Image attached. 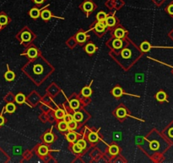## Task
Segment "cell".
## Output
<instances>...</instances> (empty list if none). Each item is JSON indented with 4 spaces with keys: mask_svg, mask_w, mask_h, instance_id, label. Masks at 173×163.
Here are the masks:
<instances>
[{
    "mask_svg": "<svg viewBox=\"0 0 173 163\" xmlns=\"http://www.w3.org/2000/svg\"><path fill=\"white\" fill-rule=\"evenodd\" d=\"M27 55H28L30 58L34 59V58H35V57L37 56V50H36L35 48H29L28 51H27Z\"/></svg>",
    "mask_w": 173,
    "mask_h": 163,
    "instance_id": "cell-8",
    "label": "cell"
},
{
    "mask_svg": "<svg viewBox=\"0 0 173 163\" xmlns=\"http://www.w3.org/2000/svg\"><path fill=\"white\" fill-rule=\"evenodd\" d=\"M3 123H4V118L2 116H0V126L3 125Z\"/></svg>",
    "mask_w": 173,
    "mask_h": 163,
    "instance_id": "cell-41",
    "label": "cell"
},
{
    "mask_svg": "<svg viewBox=\"0 0 173 163\" xmlns=\"http://www.w3.org/2000/svg\"><path fill=\"white\" fill-rule=\"evenodd\" d=\"M95 50H96V48L93 44H89L85 47V51L88 54H93V53H95Z\"/></svg>",
    "mask_w": 173,
    "mask_h": 163,
    "instance_id": "cell-10",
    "label": "cell"
},
{
    "mask_svg": "<svg viewBox=\"0 0 173 163\" xmlns=\"http://www.w3.org/2000/svg\"><path fill=\"white\" fill-rule=\"evenodd\" d=\"M159 147H160V144H159V142L156 141V140H153V141H151V142L149 143V148H150L152 150H158Z\"/></svg>",
    "mask_w": 173,
    "mask_h": 163,
    "instance_id": "cell-25",
    "label": "cell"
},
{
    "mask_svg": "<svg viewBox=\"0 0 173 163\" xmlns=\"http://www.w3.org/2000/svg\"><path fill=\"white\" fill-rule=\"evenodd\" d=\"M29 15H30V16L31 18L36 19L41 15V11H40V9H38L37 8H32L30 10Z\"/></svg>",
    "mask_w": 173,
    "mask_h": 163,
    "instance_id": "cell-4",
    "label": "cell"
},
{
    "mask_svg": "<svg viewBox=\"0 0 173 163\" xmlns=\"http://www.w3.org/2000/svg\"><path fill=\"white\" fill-rule=\"evenodd\" d=\"M106 18V14L103 12V11H100L97 13L96 15V19L98 21H101V20H105Z\"/></svg>",
    "mask_w": 173,
    "mask_h": 163,
    "instance_id": "cell-23",
    "label": "cell"
},
{
    "mask_svg": "<svg viewBox=\"0 0 173 163\" xmlns=\"http://www.w3.org/2000/svg\"><path fill=\"white\" fill-rule=\"evenodd\" d=\"M58 129L62 131V132H63V131H66L67 129H68V123H66L64 121H63V122H60L59 123H58Z\"/></svg>",
    "mask_w": 173,
    "mask_h": 163,
    "instance_id": "cell-30",
    "label": "cell"
},
{
    "mask_svg": "<svg viewBox=\"0 0 173 163\" xmlns=\"http://www.w3.org/2000/svg\"><path fill=\"white\" fill-rule=\"evenodd\" d=\"M116 114H117V117L123 118L126 117L127 112H126V110L124 108H118L117 110V112H116Z\"/></svg>",
    "mask_w": 173,
    "mask_h": 163,
    "instance_id": "cell-14",
    "label": "cell"
},
{
    "mask_svg": "<svg viewBox=\"0 0 173 163\" xmlns=\"http://www.w3.org/2000/svg\"><path fill=\"white\" fill-rule=\"evenodd\" d=\"M106 27V20H101L96 23V25L95 26V30L97 32H102Z\"/></svg>",
    "mask_w": 173,
    "mask_h": 163,
    "instance_id": "cell-2",
    "label": "cell"
},
{
    "mask_svg": "<svg viewBox=\"0 0 173 163\" xmlns=\"http://www.w3.org/2000/svg\"><path fill=\"white\" fill-rule=\"evenodd\" d=\"M73 150H74V152H75V153H81V151H82L83 150H82L77 144H74V145H73Z\"/></svg>",
    "mask_w": 173,
    "mask_h": 163,
    "instance_id": "cell-37",
    "label": "cell"
},
{
    "mask_svg": "<svg viewBox=\"0 0 173 163\" xmlns=\"http://www.w3.org/2000/svg\"><path fill=\"white\" fill-rule=\"evenodd\" d=\"M156 99H157L158 101H160V102L165 101V100H166V94H165V93L162 92V91L157 93V94H156Z\"/></svg>",
    "mask_w": 173,
    "mask_h": 163,
    "instance_id": "cell-12",
    "label": "cell"
},
{
    "mask_svg": "<svg viewBox=\"0 0 173 163\" xmlns=\"http://www.w3.org/2000/svg\"><path fill=\"white\" fill-rule=\"evenodd\" d=\"M15 101L17 102L18 104H23L26 101V97L24 94L22 93H19L15 96Z\"/></svg>",
    "mask_w": 173,
    "mask_h": 163,
    "instance_id": "cell-20",
    "label": "cell"
},
{
    "mask_svg": "<svg viewBox=\"0 0 173 163\" xmlns=\"http://www.w3.org/2000/svg\"><path fill=\"white\" fill-rule=\"evenodd\" d=\"M73 118H74V120L75 121V122H81L82 120H83V114L81 113V112H79V111H76L74 114V116H73Z\"/></svg>",
    "mask_w": 173,
    "mask_h": 163,
    "instance_id": "cell-21",
    "label": "cell"
},
{
    "mask_svg": "<svg viewBox=\"0 0 173 163\" xmlns=\"http://www.w3.org/2000/svg\"><path fill=\"white\" fill-rule=\"evenodd\" d=\"M45 1H46V0H33V2H34L35 4H37V5H41V4H42Z\"/></svg>",
    "mask_w": 173,
    "mask_h": 163,
    "instance_id": "cell-39",
    "label": "cell"
},
{
    "mask_svg": "<svg viewBox=\"0 0 173 163\" xmlns=\"http://www.w3.org/2000/svg\"><path fill=\"white\" fill-rule=\"evenodd\" d=\"M155 3H156V4H158V5H160V4H161L162 3H163V1L164 0H153Z\"/></svg>",
    "mask_w": 173,
    "mask_h": 163,
    "instance_id": "cell-40",
    "label": "cell"
},
{
    "mask_svg": "<svg viewBox=\"0 0 173 163\" xmlns=\"http://www.w3.org/2000/svg\"><path fill=\"white\" fill-rule=\"evenodd\" d=\"M95 8V5L91 0H85L82 4V5H81V9H83L85 12H86V14H89V13L92 12Z\"/></svg>",
    "mask_w": 173,
    "mask_h": 163,
    "instance_id": "cell-1",
    "label": "cell"
},
{
    "mask_svg": "<svg viewBox=\"0 0 173 163\" xmlns=\"http://www.w3.org/2000/svg\"><path fill=\"white\" fill-rule=\"evenodd\" d=\"M64 115H65V112L61 109H58L55 111V117L57 119H63Z\"/></svg>",
    "mask_w": 173,
    "mask_h": 163,
    "instance_id": "cell-27",
    "label": "cell"
},
{
    "mask_svg": "<svg viewBox=\"0 0 173 163\" xmlns=\"http://www.w3.org/2000/svg\"><path fill=\"white\" fill-rule=\"evenodd\" d=\"M8 21H9L8 17H7L5 15H3V14L0 15V26H4V25H6V24L8 23Z\"/></svg>",
    "mask_w": 173,
    "mask_h": 163,
    "instance_id": "cell-29",
    "label": "cell"
},
{
    "mask_svg": "<svg viewBox=\"0 0 173 163\" xmlns=\"http://www.w3.org/2000/svg\"><path fill=\"white\" fill-rule=\"evenodd\" d=\"M66 138H67V139H68V141H69V142L74 143V142L76 140V138H77V135H76L74 133L70 132V133H69L67 134Z\"/></svg>",
    "mask_w": 173,
    "mask_h": 163,
    "instance_id": "cell-16",
    "label": "cell"
},
{
    "mask_svg": "<svg viewBox=\"0 0 173 163\" xmlns=\"http://www.w3.org/2000/svg\"><path fill=\"white\" fill-rule=\"evenodd\" d=\"M88 138H89V140H90V142H92V143L96 142V141L98 140V135H97L95 133H93V132H91V133L89 134Z\"/></svg>",
    "mask_w": 173,
    "mask_h": 163,
    "instance_id": "cell-31",
    "label": "cell"
},
{
    "mask_svg": "<svg viewBox=\"0 0 173 163\" xmlns=\"http://www.w3.org/2000/svg\"><path fill=\"white\" fill-rule=\"evenodd\" d=\"M109 152H110V154L113 155H117L118 154V152H119V148H118V146L114 145H111L110 148H109Z\"/></svg>",
    "mask_w": 173,
    "mask_h": 163,
    "instance_id": "cell-15",
    "label": "cell"
},
{
    "mask_svg": "<svg viewBox=\"0 0 173 163\" xmlns=\"http://www.w3.org/2000/svg\"><path fill=\"white\" fill-rule=\"evenodd\" d=\"M91 93H92V91H91L90 87H85V88L82 89V95L85 96V97H89V96H90V95H91Z\"/></svg>",
    "mask_w": 173,
    "mask_h": 163,
    "instance_id": "cell-18",
    "label": "cell"
},
{
    "mask_svg": "<svg viewBox=\"0 0 173 163\" xmlns=\"http://www.w3.org/2000/svg\"><path fill=\"white\" fill-rule=\"evenodd\" d=\"M6 111L8 112V113H14L15 112V104H13V103H9L7 105H6Z\"/></svg>",
    "mask_w": 173,
    "mask_h": 163,
    "instance_id": "cell-24",
    "label": "cell"
},
{
    "mask_svg": "<svg viewBox=\"0 0 173 163\" xmlns=\"http://www.w3.org/2000/svg\"><path fill=\"white\" fill-rule=\"evenodd\" d=\"M41 16H42V18L44 20H50V19L52 18V16H53V15H52V13H51L50 10H48V9H43L41 12Z\"/></svg>",
    "mask_w": 173,
    "mask_h": 163,
    "instance_id": "cell-3",
    "label": "cell"
},
{
    "mask_svg": "<svg viewBox=\"0 0 173 163\" xmlns=\"http://www.w3.org/2000/svg\"><path fill=\"white\" fill-rule=\"evenodd\" d=\"M169 136H170L171 138H173V128H171V129L169 130Z\"/></svg>",
    "mask_w": 173,
    "mask_h": 163,
    "instance_id": "cell-42",
    "label": "cell"
},
{
    "mask_svg": "<svg viewBox=\"0 0 173 163\" xmlns=\"http://www.w3.org/2000/svg\"><path fill=\"white\" fill-rule=\"evenodd\" d=\"M69 105L71 109H78L79 106V102L77 100H72L69 101Z\"/></svg>",
    "mask_w": 173,
    "mask_h": 163,
    "instance_id": "cell-28",
    "label": "cell"
},
{
    "mask_svg": "<svg viewBox=\"0 0 173 163\" xmlns=\"http://www.w3.org/2000/svg\"><path fill=\"white\" fill-rule=\"evenodd\" d=\"M76 127H77V122H75L74 120L71 121L70 122L68 123V129L71 130V131L74 130Z\"/></svg>",
    "mask_w": 173,
    "mask_h": 163,
    "instance_id": "cell-34",
    "label": "cell"
},
{
    "mask_svg": "<svg viewBox=\"0 0 173 163\" xmlns=\"http://www.w3.org/2000/svg\"><path fill=\"white\" fill-rule=\"evenodd\" d=\"M48 151H49V150L46 145H41L38 149V153L41 155H46L48 153Z\"/></svg>",
    "mask_w": 173,
    "mask_h": 163,
    "instance_id": "cell-9",
    "label": "cell"
},
{
    "mask_svg": "<svg viewBox=\"0 0 173 163\" xmlns=\"http://www.w3.org/2000/svg\"><path fill=\"white\" fill-rule=\"evenodd\" d=\"M63 121L66 122V123H69L71 121H73L74 120V118H73V116L71 115V114H67V115H64V117H63Z\"/></svg>",
    "mask_w": 173,
    "mask_h": 163,
    "instance_id": "cell-36",
    "label": "cell"
},
{
    "mask_svg": "<svg viewBox=\"0 0 173 163\" xmlns=\"http://www.w3.org/2000/svg\"><path fill=\"white\" fill-rule=\"evenodd\" d=\"M4 77H5V79L7 80V81H13L14 79H15V73L13 72H11V71H8L7 72L5 73V75H4Z\"/></svg>",
    "mask_w": 173,
    "mask_h": 163,
    "instance_id": "cell-13",
    "label": "cell"
},
{
    "mask_svg": "<svg viewBox=\"0 0 173 163\" xmlns=\"http://www.w3.org/2000/svg\"><path fill=\"white\" fill-rule=\"evenodd\" d=\"M114 35H115V37H116L117 38L121 39V38H122V37H124V35H125V32H124V30L122 29V28H117V29H116V31H115V32H114Z\"/></svg>",
    "mask_w": 173,
    "mask_h": 163,
    "instance_id": "cell-6",
    "label": "cell"
},
{
    "mask_svg": "<svg viewBox=\"0 0 173 163\" xmlns=\"http://www.w3.org/2000/svg\"><path fill=\"white\" fill-rule=\"evenodd\" d=\"M121 55L123 59H129L131 55H132V53H131L130 49H129V48H124L122 51Z\"/></svg>",
    "mask_w": 173,
    "mask_h": 163,
    "instance_id": "cell-11",
    "label": "cell"
},
{
    "mask_svg": "<svg viewBox=\"0 0 173 163\" xmlns=\"http://www.w3.org/2000/svg\"><path fill=\"white\" fill-rule=\"evenodd\" d=\"M42 71H43V67L41 65H35L34 66V68H33L34 73L35 74H37V75L41 74V73L42 72Z\"/></svg>",
    "mask_w": 173,
    "mask_h": 163,
    "instance_id": "cell-32",
    "label": "cell"
},
{
    "mask_svg": "<svg viewBox=\"0 0 173 163\" xmlns=\"http://www.w3.org/2000/svg\"><path fill=\"white\" fill-rule=\"evenodd\" d=\"M113 95L115 97H120L122 95V89L120 87H116L113 91Z\"/></svg>",
    "mask_w": 173,
    "mask_h": 163,
    "instance_id": "cell-22",
    "label": "cell"
},
{
    "mask_svg": "<svg viewBox=\"0 0 173 163\" xmlns=\"http://www.w3.org/2000/svg\"><path fill=\"white\" fill-rule=\"evenodd\" d=\"M166 11L167 13L170 15H172L173 16V3H172L171 4H169L166 8Z\"/></svg>",
    "mask_w": 173,
    "mask_h": 163,
    "instance_id": "cell-38",
    "label": "cell"
},
{
    "mask_svg": "<svg viewBox=\"0 0 173 163\" xmlns=\"http://www.w3.org/2000/svg\"><path fill=\"white\" fill-rule=\"evenodd\" d=\"M77 145L82 149V150H84V149H85L86 148V142L84 140V139H79L77 141V143H76Z\"/></svg>",
    "mask_w": 173,
    "mask_h": 163,
    "instance_id": "cell-35",
    "label": "cell"
},
{
    "mask_svg": "<svg viewBox=\"0 0 173 163\" xmlns=\"http://www.w3.org/2000/svg\"><path fill=\"white\" fill-rule=\"evenodd\" d=\"M140 48L143 52H147L150 49V44L148 42H144L140 46Z\"/></svg>",
    "mask_w": 173,
    "mask_h": 163,
    "instance_id": "cell-26",
    "label": "cell"
},
{
    "mask_svg": "<svg viewBox=\"0 0 173 163\" xmlns=\"http://www.w3.org/2000/svg\"><path fill=\"white\" fill-rule=\"evenodd\" d=\"M31 38V35L29 32H24L21 35V39L23 42H28Z\"/></svg>",
    "mask_w": 173,
    "mask_h": 163,
    "instance_id": "cell-19",
    "label": "cell"
},
{
    "mask_svg": "<svg viewBox=\"0 0 173 163\" xmlns=\"http://www.w3.org/2000/svg\"><path fill=\"white\" fill-rule=\"evenodd\" d=\"M86 34L85 32H79L76 35V39L79 43H84L86 40Z\"/></svg>",
    "mask_w": 173,
    "mask_h": 163,
    "instance_id": "cell-7",
    "label": "cell"
},
{
    "mask_svg": "<svg viewBox=\"0 0 173 163\" xmlns=\"http://www.w3.org/2000/svg\"><path fill=\"white\" fill-rule=\"evenodd\" d=\"M122 46V42L121 39L117 38V39L113 40V47L115 48H120Z\"/></svg>",
    "mask_w": 173,
    "mask_h": 163,
    "instance_id": "cell-33",
    "label": "cell"
},
{
    "mask_svg": "<svg viewBox=\"0 0 173 163\" xmlns=\"http://www.w3.org/2000/svg\"><path fill=\"white\" fill-rule=\"evenodd\" d=\"M106 24L108 27H113L116 25V18L113 15H110V16H106Z\"/></svg>",
    "mask_w": 173,
    "mask_h": 163,
    "instance_id": "cell-5",
    "label": "cell"
},
{
    "mask_svg": "<svg viewBox=\"0 0 173 163\" xmlns=\"http://www.w3.org/2000/svg\"><path fill=\"white\" fill-rule=\"evenodd\" d=\"M44 140L46 143H52V141L54 140V136L53 134H52L51 133H46L44 135Z\"/></svg>",
    "mask_w": 173,
    "mask_h": 163,
    "instance_id": "cell-17",
    "label": "cell"
}]
</instances>
